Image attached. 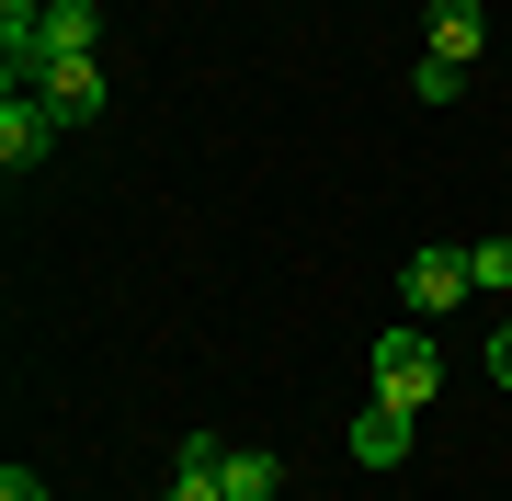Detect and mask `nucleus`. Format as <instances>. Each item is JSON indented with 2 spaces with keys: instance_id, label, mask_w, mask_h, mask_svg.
I'll use <instances>...</instances> for the list:
<instances>
[{
  "instance_id": "f257e3e1",
  "label": "nucleus",
  "mask_w": 512,
  "mask_h": 501,
  "mask_svg": "<svg viewBox=\"0 0 512 501\" xmlns=\"http://www.w3.org/2000/svg\"><path fill=\"white\" fill-rule=\"evenodd\" d=\"M365 376H376V399H387V410H410V422L444 399V353H433V331H421V319L376 342V365H365Z\"/></svg>"
},
{
  "instance_id": "f03ea898",
  "label": "nucleus",
  "mask_w": 512,
  "mask_h": 501,
  "mask_svg": "<svg viewBox=\"0 0 512 501\" xmlns=\"http://www.w3.org/2000/svg\"><path fill=\"white\" fill-rule=\"evenodd\" d=\"M478 57H490V12H478V0H433V12H421V69L467 80Z\"/></svg>"
},
{
  "instance_id": "7ed1b4c3",
  "label": "nucleus",
  "mask_w": 512,
  "mask_h": 501,
  "mask_svg": "<svg viewBox=\"0 0 512 501\" xmlns=\"http://www.w3.org/2000/svg\"><path fill=\"white\" fill-rule=\"evenodd\" d=\"M57 126H69V114H57L46 92H23V80H0V171H35V160L57 149Z\"/></svg>"
},
{
  "instance_id": "20e7f679",
  "label": "nucleus",
  "mask_w": 512,
  "mask_h": 501,
  "mask_svg": "<svg viewBox=\"0 0 512 501\" xmlns=\"http://www.w3.org/2000/svg\"><path fill=\"white\" fill-rule=\"evenodd\" d=\"M467 297H478L467 251H410V262H399V308H410V319H444V308H467Z\"/></svg>"
},
{
  "instance_id": "39448f33",
  "label": "nucleus",
  "mask_w": 512,
  "mask_h": 501,
  "mask_svg": "<svg viewBox=\"0 0 512 501\" xmlns=\"http://www.w3.org/2000/svg\"><path fill=\"white\" fill-rule=\"evenodd\" d=\"M23 92H46L57 114H69V126H92V114H103V46H92V57H46Z\"/></svg>"
},
{
  "instance_id": "423d86ee",
  "label": "nucleus",
  "mask_w": 512,
  "mask_h": 501,
  "mask_svg": "<svg viewBox=\"0 0 512 501\" xmlns=\"http://www.w3.org/2000/svg\"><path fill=\"white\" fill-rule=\"evenodd\" d=\"M353 467H410V410H387V399L353 410Z\"/></svg>"
},
{
  "instance_id": "0eeeda50",
  "label": "nucleus",
  "mask_w": 512,
  "mask_h": 501,
  "mask_svg": "<svg viewBox=\"0 0 512 501\" xmlns=\"http://www.w3.org/2000/svg\"><path fill=\"white\" fill-rule=\"evenodd\" d=\"M217 479H228V501H274V490H285V456H262V445H217Z\"/></svg>"
},
{
  "instance_id": "6e6552de",
  "label": "nucleus",
  "mask_w": 512,
  "mask_h": 501,
  "mask_svg": "<svg viewBox=\"0 0 512 501\" xmlns=\"http://www.w3.org/2000/svg\"><path fill=\"white\" fill-rule=\"evenodd\" d=\"M160 501H228V479H217V445H205V433H194L183 456H171V490H160Z\"/></svg>"
},
{
  "instance_id": "1a4fd4ad",
  "label": "nucleus",
  "mask_w": 512,
  "mask_h": 501,
  "mask_svg": "<svg viewBox=\"0 0 512 501\" xmlns=\"http://www.w3.org/2000/svg\"><path fill=\"white\" fill-rule=\"evenodd\" d=\"M467 274H478V297H512V240H478Z\"/></svg>"
},
{
  "instance_id": "9d476101",
  "label": "nucleus",
  "mask_w": 512,
  "mask_h": 501,
  "mask_svg": "<svg viewBox=\"0 0 512 501\" xmlns=\"http://www.w3.org/2000/svg\"><path fill=\"white\" fill-rule=\"evenodd\" d=\"M0 501H46V479L35 467H0Z\"/></svg>"
},
{
  "instance_id": "9b49d317",
  "label": "nucleus",
  "mask_w": 512,
  "mask_h": 501,
  "mask_svg": "<svg viewBox=\"0 0 512 501\" xmlns=\"http://www.w3.org/2000/svg\"><path fill=\"white\" fill-rule=\"evenodd\" d=\"M490 388H512V319L490 331Z\"/></svg>"
},
{
  "instance_id": "f8f14e48",
  "label": "nucleus",
  "mask_w": 512,
  "mask_h": 501,
  "mask_svg": "<svg viewBox=\"0 0 512 501\" xmlns=\"http://www.w3.org/2000/svg\"><path fill=\"white\" fill-rule=\"evenodd\" d=\"M35 12H57V0H35Z\"/></svg>"
}]
</instances>
